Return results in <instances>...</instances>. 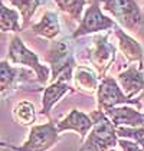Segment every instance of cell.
Instances as JSON below:
<instances>
[{"mask_svg":"<svg viewBox=\"0 0 144 151\" xmlns=\"http://www.w3.org/2000/svg\"><path fill=\"white\" fill-rule=\"evenodd\" d=\"M20 73L22 72L16 68H12L7 60H0V92L13 89L17 85L19 81L17 75Z\"/></svg>","mask_w":144,"mask_h":151,"instance_id":"cell-16","label":"cell"},{"mask_svg":"<svg viewBox=\"0 0 144 151\" xmlns=\"http://www.w3.org/2000/svg\"><path fill=\"white\" fill-rule=\"evenodd\" d=\"M108 151H117V150H114V148H111V150H108Z\"/></svg>","mask_w":144,"mask_h":151,"instance_id":"cell-24","label":"cell"},{"mask_svg":"<svg viewBox=\"0 0 144 151\" xmlns=\"http://www.w3.org/2000/svg\"><path fill=\"white\" fill-rule=\"evenodd\" d=\"M7 58L12 63L16 65H23L27 66L36 73V78L39 83H46L50 78V69L48 66L42 65L39 62L37 55L33 53L30 49H27L23 40L19 36H13L9 43V50H7Z\"/></svg>","mask_w":144,"mask_h":151,"instance_id":"cell-2","label":"cell"},{"mask_svg":"<svg viewBox=\"0 0 144 151\" xmlns=\"http://www.w3.org/2000/svg\"><path fill=\"white\" fill-rule=\"evenodd\" d=\"M117 83L120 85L121 91L130 99H134L140 92L144 91V73L143 68L131 65L125 70H122L117 76Z\"/></svg>","mask_w":144,"mask_h":151,"instance_id":"cell-9","label":"cell"},{"mask_svg":"<svg viewBox=\"0 0 144 151\" xmlns=\"http://www.w3.org/2000/svg\"><path fill=\"white\" fill-rule=\"evenodd\" d=\"M114 26H115V22L111 17L105 16L104 13L101 12V7H99L98 1H94L85 10V14L81 17L76 30H73L72 37L76 39V37L89 35V33H96V32H101V30H108V29H111Z\"/></svg>","mask_w":144,"mask_h":151,"instance_id":"cell-7","label":"cell"},{"mask_svg":"<svg viewBox=\"0 0 144 151\" xmlns=\"http://www.w3.org/2000/svg\"><path fill=\"white\" fill-rule=\"evenodd\" d=\"M96 101H98V109H101V111L125 104L140 105L138 99L127 98L124 92L121 91L120 85L117 83V79H114L111 76H104L101 79L98 89H96Z\"/></svg>","mask_w":144,"mask_h":151,"instance_id":"cell-6","label":"cell"},{"mask_svg":"<svg viewBox=\"0 0 144 151\" xmlns=\"http://www.w3.org/2000/svg\"><path fill=\"white\" fill-rule=\"evenodd\" d=\"M118 138H127L137 142L141 148H144V127H117L115 128Z\"/></svg>","mask_w":144,"mask_h":151,"instance_id":"cell-21","label":"cell"},{"mask_svg":"<svg viewBox=\"0 0 144 151\" xmlns=\"http://www.w3.org/2000/svg\"><path fill=\"white\" fill-rule=\"evenodd\" d=\"M108 12L125 29H137L144 24V14L135 0H101Z\"/></svg>","mask_w":144,"mask_h":151,"instance_id":"cell-3","label":"cell"},{"mask_svg":"<svg viewBox=\"0 0 144 151\" xmlns=\"http://www.w3.org/2000/svg\"><path fill=\"white\" fill-rule=\"evenodd\" d=\"M115 36L118 39V47H120L121 53L124 55V58L127 59L128 62H137L138 66L143 68V60H144L143 46L134 37L127 35L120 27L115 29Z\"/></svg>","mask_w":144,"mask_h":151,"instance_id":"cell-13","label":"cell"},{"mask_svg":"<svg viewBox=\"0 0 144 151\" xmlns=\"http://www.w3.org/2000/svg\"><path fill=\"white\" fill-rule=\"evenodd\" d=\"M46 60L50 65V79L56 81L59 76H68L72 78V72L73 68L76 66L75 58L69 50L68 45L65 42H53L52 46L49 49Z\"/></svg>","mask_w":144,"mask_h":151,"instance_id":"cell-5","label":"cell"},{"mask_svg":"<svg viewBox=\"0 0 144 151\" xmlns=\"http://www.w3.org/2000/svg\"><path fill=\"white\" fill-rule=\"evenodd\" d=\"M59 141V132L55 122H46L40 125H33L30 128L29 137L22 145H10L7 147L13 151H46L52 148Z\"/></svg>","mask_w":144,"mask_h":151,"instance_id":"cell-4","label":"cell"},{"mask_svg":"<svg viewBox=\"0 0 144 151\" xmlns=\"http://www.w3.org/2000/svg\"><path fill=\"white\" fill-rule=\"evenodd\" d=\"M0 147H7V144H6V142H1V141H0Z\"/></svg>","mask_w":144,"mask_h":151,"instance_id":"cell-23","label":"cell"},{"mask_svg":"<svg viewBox=\"0 0 144 151\" xmlns=\"http://www.w3.org/2000/svg\"><path fill=\"white\" fill-rule=\"evenodd\" d=\"M71 79L72 78H68V76H59L56 81H53L49 86H46L43 89L40 115L48 116L50 114V109L53 108V105L56 104L60 98H63L69 91H72L71 85H69Z\"/></svg>","mask_w":144,"mask_h":151,"instance_id":"cell-12","label":"cell"},{"mask_svg":"<svg viewBox=\"0 0 144 151\" xmlns=\"http://www.w3.org/2000/svg\"><path fill=\"white\" fill-rule=\"evenodd\" d=\"M14 119L22 125H32L36 119V109L35 105L29 101H22L14 106L13 109Z\"/></svg>","mask_w":144,"mask_h":151,"instance_id":"cell-18","label":"cell"},{"mask_svg":"<svg viewBox=\"0 0 144 151\" xmlns=\"http://www.w3.org/2000/svg\"><path fill=\"white\" fill-rule=\"evenodd\" d=\"M117 144L121 147L122 151H144V148H141L137 142H134V141L127 138H118Z\"/></svg>","mask_w":144,"mask_h":151,"instance_id":"cell-22","label":"cell"},{"mask_svg":"<svg viewBox=\"0 0 144 151\" xmlns=\"http://www.w3.org/2000/svg\"><path fill=\"white\" fill-rule=\"evenodd\" d=\"M0 30L1 32H20L22 26L19 24V13L4 6L0 0Z\"/></svg>","mask_w":144,"mask_h":151,"instance_id":"cell-17","label":"cell"},{"mask_svg":"<svg viewBox=\"0 0 144 151\" xmlns=\"http://www.w3.org/2000/svg\"><path fill=\"white\" fill-rule=\"evenodd\" d=\"M14 7H17V10L22 14V20H23V26L22 29H24L27 23L32 20L35 12L37 10V7L40 6V0H10Z\"/></svg>","mask_w":144,"mask_h":151,"instance_id":"cell-19","label":"cell"},{"mask_svg":"<svg viewBox=\"0 0 144 151\" xmlns=\"http://www.w3.org/2000/svg\"><path fill=\"white\" fill-rule=\"evenodd\" d=\"M60 12L69 14L72 19L81 20L86 0H53Z\"/></svg>","mask_w":144,"mask_h":151,"instance_id":"cell-20","label":"cell"},{"mask_svg":"<svg viewBox=\"0 0 144 151\" xmlns=\"http://www.w3.org/2000/svg\"><path fill=\"white\" fill-rule=\"evenodd\" d=\"M115 46L108 42V36H96L94 39V49L89 53V60L94 65L98 78H104L109 66L112 65V62L115 60Z\"/></svg>","mask_w":144,"mask_h":151,"instance_id":"cell-8","label":"cell"},{"mask_svg":"<svg viewBox=\"0 0 144 151\" xmlns=\"http://www.w3.org/2000/svg\"><path fill=\"white\" fill-rule=\"evenodd\" d=\"M88 115L92 119V128L84 139L79 151H108L118 142L115 127L104 114V111L95 109Z\"/></svg>","mask_w":144,"mask_h":151,"instance_id":"cell-1","label":"cell"},{"mask_svg":"<svg viewBox=\"0 0 144 151\" xmlns=\"http://www.w3.org/2000/svg\"><path fill=\"white\" fill-rule=\"evenodd\" d=\"M73 82H75V86L79 88L81 91L92 93L98 89L99 78L96 76L95 72H92L89 68L76 66L75 68V75H73Z\"/></svg>","mask_w":144,"mask_h":151,"instance_id":"cell-15","label":"cell"},{"mask_svg":"<svg viewBox=\"0 0 144 151\" xmlns=\"http://www.w3.org/2000/svg\"><path fill=\"white\" fill-rule=\"evenodd\" d=\"M104 114L108 116V119L112 122V125L117 127H144V114L134 109L131 106L118 105L112 106L104 111Z\"/></svg>","mask_w":144,"mask_h":151,"instance_id":"cell-10","label":"cell"},{"mask_svg":"<svg viewBox=\"0 0 144 151\" xmlns=\"http://www.w3.org/2000/svg\"><path fill=\"white\" fill-rule=\"evenodd\" d=\"M32 32L36 36L45 37L48 40H55L60 33V26L58 20V14L52 10L43 13L40 22L32 24Z\"/></svg>","mask_w":144,"mask_h":151,"instance_id":"cell-14","label":"cell"},{"mask_svg":"<svg viewBox=\"0 0 144 151\" xmlns=\"http://www.w3.org/2000/svg\"><path fill=\"white\" fill-rule=\"evenodd\" d=\"M55 125L59 134L63 131H75L81 137V139H85V137L92 128V119L88 114L79 109H72L63 119H60Z\"/></svg>","mask_w":144,"mask_h":151,"instance_id":"cell-11","label":"cell"}]
</instances>
